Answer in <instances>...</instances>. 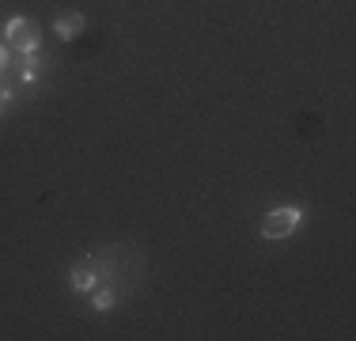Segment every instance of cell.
Returning <instances> with one entry per match:
<instances>
[{"instance_id": "6da1fadb", "label": "cell", "mask_w": 356, "mask_h": 341, "mask_svg": "<svg viewBox=\"0 0 356 341\" xmlns=\"http://www.w3.org/2000/svg\"><path fill=\"white\" fill-rule=\"evenodd\" d=\"M300 224H303V209H296V205H284V209H273V212L266 216V224H261V235H266V239H288Z\"/></svg>"}, {"instance_id": "7a4b0ae2", "label": "cell", "mask_w": 356, "mask_h": 341, "mask_svg": "<svg viewBox=\"0 0 356 341\" xmlns=\"http://www.w3.org/2000/svg\"><path fill=\"white\" fill-rule=\"evenodd\" d=\"M8 46L23 49V54H35V49H38V23L27 19V15L8 19Z\"/></svg>"}, {"instance_id": "3957f363", "label": "cell", "mask_w": 356, "mask_h": 341, "mask_svg": "<svg viewBox=\"0 0 356 341\" xmlns=\"http://www.w3.org/2000/svg\"><path fill=\"white\" fill-rule=\"evenodd\" d=\"M83 27H88L83 12H65V15H57V23H54V31H57V38H61V42L80 38V31H83Z\"/></svg>"}, {"instance_id": "277c9868", "label": "cell", "mask_w": 356, "mask_h": 341, "mask_svg": "<svg viewBox=\"0 0 356 341\" xmlns=\"http://www.w3.org/2000/svg\"><path fill=\"white\" fill-rule=\"evenodd\" d=\"M72 288L76 292H91V288H95V280H99V269H95V262L91 258H83V262H76L72 266Z\"/></svg>"}, {"instance_id": "5b68a950", "label": "cell", "mask_w": 356, "mask_h": 341, "mask_svg": "<svg viewBox=\"0 0 356 341\" xmlns=\"http://www.w3.org/2000/svg\"><path fill=\"white\" fill-rule=\"evenodd\" d=\"M42 68H46L42 61H31L27 68H23V80H27V84H38V80H42Z\"/></svg>"}, {"instance_id": "8992f818", "label": "cell", "mask_w": 356, "mask_h": 341, "mask_svg": "<svg viewBox=\"0 0 356 341\" xmlns=\"http://www.w3.org/2000/svg\"><path fill=\"white\" fill-rule=\"evenodd\" d=\"M110 307H114V292H110V288H103V292L95 296V311H110Z\"/></svg>"}, {"instance_id": "52a82bcc", "label": "cell", "mask_w": 356, "mask_h": 341, "mask_svg": "<svg viewBox=\"0 0 356 341\" xmlns=\"http://www.w3.org/2000/svg\"><path fill=\"white\" fill-rule=\"evenodd\" d=\"M8 106H12V91H8V88H0V118L8 114Z\"/></svg>"}, {"instance_id": "ba28073f", "label": "cell", "mask_w": 356, "mask_h": 341, "mask_svg": "<svg viewBox=\"0 0 356 341\" xmlns=\"http://www.w3.org/2000/svg\"><path fill=\"white\" fill-rule=\"evenodd\" d=\"M4 65H8V49L0 46V72H4Z\"/></svg>"}]
</instances>
